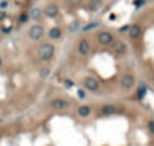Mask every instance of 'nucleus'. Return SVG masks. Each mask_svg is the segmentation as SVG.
Masks as SVG:
<instances>
[{
    "mask_svg": "<svg viewBox=\"0 0 154 146\" xmlns=\"http://www.w3.org/2000/svg\"><path fill=\"white\" fill-rule=\"evenodd\" d=\"M0 8H2V9H6V8H8V2H2V3H0Z\"/></svg>",
    "mask_w": 154,
    "mask_h": 146,
    "instance_id": "24",
    "label": "nucleus"
},
{
    "mask_svg": "<svg viewBox=\"0 0 154 146\" xmlns=\"http://www.w3.org/2000/svg\"><path fill=\"white\" fill-rule=\"evenodd\" d=\"M90 113H91V109H90L88 106H79L78 108V115L81 118H87Z\"/></svg>",
    "mask_w": 154,
    "mask_h": 146,
    "instance_id": "12",
    "label": "nucleus"
},
{
    "mask_svg": "<svg viewBox=\"0 0 154 146\" xmlns=\"http://www.w3.org/2000/svg\"><path fill=\"white\" fill-rule=\"evenodd\" d=\"M69 101L68 100H65V98H56V100H53L51 101V106H53L54 109H58V110H65V109H68L69 108Z\"/></svg>",
    "mask_w": 154,
    "mask_h": 146,
    "instance_id": "4",
    "label": "nucleus"
},
{
    "mask_svg": "<svg viewBox=\"0 0 154 146\" xmlns=\"http://www.w3.org/2000/svg\"><path fill=\"white\" fill-rule=\"evenodd\" d=\"M97 27H99V22H90V24H87L85 27L82 29V31H90V30H94Z\"/></svg>",
    "mask_w": 154,
    "mask_h": 146,
    "instance_id": "17",
    "label": "nucleus"
},
{
    "mask_svg": "<svg viewBox=\"0 0 154 146\" xmlns=\"http://www.w3.org/2000/svg\"><path fill=\"white\" fill-rule=\"evenodd\" d=\"M78 51L81 55H87L88 51H90V42L87 41V39H82V41H79L78 43Z\"/></svg>",
    "mask_w": 154,
    "mask_h": 146,
    "instance_id": "8",
    "label": "nucleus"
},
{
    "mask_svg": "<svg viewBox=\"0 0 154 146\" xmlns=\"http://www.w3.org/2000/svg\"><path fill=\"white\" fill-rule=\"evenodd\" d=\"M65 85H66L68 88H70V87H72L73 84H72V81H65Z\"/></svg>",
    "mask_w": 154,
    "mask_h": 146,
    "instance_id": "25",
    "label": "nucleus"
},
{
    "mask_svg": "<svg viewBox=\"0 0 154 146\" xmlns=\"http://www.w3.org/2000/svg\"><path fill=\"white\" fill-rule=\"evenodd\" d=\"M114 48H115V52H117V54H120V55H123V54H126V52H127L126 43H123V42H115Z\"/></svg>",
    "mask_w": 154,
    "mask_h": 146,
    "instance_id": "9",
    "label": "nucleus"
},
{
    "mask_svg": "<svg viewBox=\"0 0 154 146\" xmlns=\"http://www.w3.org/2000/svg\"><path fill=\"white\" fill-rule=\"evenodd\" d=\"M44 27L41 24H36V25H32V29L29 30V36L30 39H33V41H39V39L44 36Z\"/></svg>",
    "mask_w": 154,
    "mask_h": 146,
    "instance_id": "2",
    "label": "nucleus"
},
{
    "mask_svg": "<svg viewBox=\"0 0 154 146\" xmlns=\"http://www.w3.org/2000/svg\"><path fill=\"white\" fill-rule=\"evenodd\" d=\"M79 30V21H73V22H70V25H69V31L70 33H75V31H78Z\"/></svg>",
    "mask_w": 154,
    "mask_h": 146,
    "instance_id": "16",
    "label": "nucleus"
},
{
    "mask_svg": "<svg viewBox=\"0 0 154 146\" xmlns=\"http://www.w3.org/2000/svg\"><path fill=\"white\" fill-rule=\"evenodd\" d=\"M0 67H2V58H0Z\"/></svg>",
    "mask_w": 154,
    "mask_h": 146,
    "instance_id": "26",
    "label": "nucleus"
},
{
    "mask_svg": "<svg viewBox=\"0 0 154 146\" xmlns=\"http://www.w3.org/2000/svg\"><path fill=\"white\" fill-rule=\"evenodd\" d=\"M97 39H99V42H100L102 45H111V43L114 42L112 34H111V33H108V31H102V33H99Z\"/></svg>",
    "mask_w": 154,
    "mask_h": 146,
    "instance_id": "5",
    "label": "nucleus"
},
{
    "mask_svg": "<svg viewBox=\"0 0 154 146\" xmlns=\"http://www.w3.org/2000/svg\"><path fill=\"white\" fill-rule=\"evenodd\" d=\"M100 8H102V0H91L88 5V9L91 12H97V10H100Z\"/></svg>",
    "mask_w": 154,
    "mask_h": 146,
    "instance_id": "10",
    "label": "nucleus"
},
{
    "mask_svg": "<svg viewBox=\"0 0 154 146\" xmlns=\"http://www.w3.org/2000/svg\"><path fill=\"white\" fill-rule=\"evenodd\" d=\"M36 54H37V57H39L41 60L53 58V55H54V46H53V43H46V42L41 43L39 46H37V49H36Z\"/></svg>",
    "mask_w": 154,
    "mask_h": 146,
    "instance_id": "1",
    "label": "nucleus"
},
{
    "mask_svg": "<svg viewBox=\"0 0 154 146\" xmlns=\"http://www.w3.org/2000/svg\"><path fill=\"white\" fill-rule=\"evenodd\" d=\"M139 33H141V29H139V25H130V29H129V36L132 37V39H136V37H139Z\"/></svg>",
    "mask_w": 154,
    "mask_h": 146,
    "instance_id": "11",
    "label": "nucleus"
},
{
    "mask_svg": "<svg viewBox=\"0 0 154 146\" xmlns=\"http://www.w3.org/2000/svg\"><path fill=\"white\" fill-rule=\"evenodd\" d=\"M48 36H49L51 39H58V37L61 36V30H60L58 27H54V29H51V30H49Z\"/></svg>",
    "mask_w": 154,
    "mask_h": 146,
    "instance_id": "14",
    "label": "nucleus"
},
{
    "mask_svg": "<svg viewBox=\"0 0 154 146\" xmlns=\"http://www.w3.org/2000/svg\"><path fill=\"white\" fill-rule=\"evenodd\" d=\"M102 113H103V115H112V113H115V106L105 104L103 108H102Z\"/></svg>",
    "mask_w": 154,
    "mask_h": 146,
    "instance_id": "13",
    "label": "nucleus"
},
{
    "mask_svg": "<svg viewBox=\"0 0 154 146\" xmlns=\"http://www.w3.org/2000/svg\"><path fill=\"white\" fill-rule=\"evenodd\" d=\"M129 29H130V25H123V27L118 30L120 33H126V31H129Z\"/></svg>",
    "mask_w": 154,
    "mask_h": 146,
    "instance_id": "21",
    "label": "nucleus"
},
{
    "mask_svg": "<svg viewBox=\"0 0 154 146\" xmlns=\"http://www.w3.org/2000/svg\"><path fill=\"white\" fill-rule=\"evenodd\" d=\"M41 17H42V10L39 8H33L32 12H30V18L32 20H39Z\"/></svg>",
    "mask_w": 154,
    "mask_h": 146,
    "instance_id": "15",
    "label": "nucleus"
},
{
    "mask_svg": "<svg viewBox=\"0 0 154 146\" xmlns=\"http://www.w3.org/2000/svg\"><path fill=\"white\" fill-rule=\"evenodd\" d=\"M145 92H147V89H145L144 87H141V88L138 89V97H139V98H144V96H145Z\"/></svg>",
    "mask_w": 154,
    "mask_h": 146,
    "instance_id": "18",
    "label": "nucleus"
},
{
    "mask_svg": "<svg viewBox=\"0 0 154 146\" xmlns=\"http://www.w3.org/2000/svg\"><path fill=\"white\" fill-rule=\"evenodd\" d=\"M78 97H79V98H84V97H85V92H84L82 89H79V91H78Z\"/></svg>",
    "mask_w": 154,
    "mask_h": 146,
    "instance_id": "23",
    "label": "nucleus"
},
{
    "mask_svg": "<svg viewBox=\"0 0 154 146\" xmlns=\"http://www.w3.org/2000/svg\"><path fill=\"white\" fill-rule=\"evenodd\" d=\"M27 20H29V15H21V17H20V22H21V24L27 22Z\"/></svg>",
    "mask_w": 154,
    "mask_h": 146,
    "instance_id": "20",
    "label": "nucleus"
},
{
    "mask_svg": "<svg viewBox=\"0 0 154 146\" xmlns=\"http://www.w3.org/2000/svg\"><path fill=\"white\" fill-rule=\"evenodd\" d=\"M153 82H154V79H153Z\"/></svg>",
    "mask_w": 154,
    "mask_h": 146,
    "instance_id": "27",
    "label": "nucleus"
},
{
    "mask_svg": "<svg viewBox=\"0 0 154 146\" xmlns=\"http://www.w3.org/2000/svg\"><path fill=\"white\" fill-rule=\"evenodd\" d=\"M148 128H150V131L153 133V134H154V121H150L148 122Z\"/></svg>",
    "mask_w": 154,
    "mask_h": 146,
    "instance_id": "22",
    "label": "nucleus"
},
{
    "mask_svg": "<svg viewBox=\"0 0 154 146\" xmlns=\"http://www.w3.org/2000/svg\"><path fill=\"white\" fill-rule=\"evenodd\" d=\"M133 85H135V78L132 75H124L121 78V87L124 89H130Z\"/></svg>",
    "mask_w": 154,
    "mask_h": 146,
    "instance_id": "6",
    "label": "nucleus"
},
{
    "mask_svg": "<svg viewBox=\"0 0 154 146\" xmlns=\"http://www.w3.org/2000/svg\"><path fill=\"white\" fill-rule=\"evenodd\" d=\"M84 87L88 89V91H97L99 88V82H97V79L91 78V76H88L84 79Z\"/></svg>",
    "mask_w": 154,
    "mask_h": 146,
    "instance_id": "3",
    "label": "nucleus"
},
{
    "mask_svg": "<svg viewBox=\"0 0 154 146\" xmlns=\"http://www.w3.org/2000/svg\"><path fill=\"white\" fill-rule=\"evenodd\" d=\"M48 73H49V70H48V69H42V70L39 72V75H41L42 78H46V76H48Z\"/></svg>",
    "mask_w": 154,
    "mask_h": 146,
    "instance_id": "19",
    "label": "nucleus"
},
{
    "mask_svg": "<svg viewBox=\"0 0 154 146\" xmlns=\"http://www.w3.org/2000/svg\"><path fill=\"white\" fill-rule=\"evenodd\" d=\"M42 14H45V15L49 17V18H54V17H57V14H58V8H57V5H48Z\"/></svg>",
    "mask_w": 154,
    "mask_h": 146,
    "instance_id": "7",
    "label": "nucleus"
}]
</instances>
